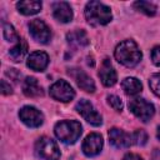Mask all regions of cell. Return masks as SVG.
I'll return each mask as SVG.
<instances>
[{"instance_id":"obj_3","label":"cell","mask_w":160,"mask_h":160,"mask_svg":"<svg viewBox=\"0 0 160 160\" xmlns=\"http://www.w3.org/2000/svg\"><path fill=\"white\" fill-rule=\"evenodd\" d=\"M85 18L88 22L92 26L106 25L111 21L112 14L109 6L100 1H89L85 6Z\"/></svg>"},{"instance_id":"obj_24","label":"cell","mask_w":160,"mask_h":160,"mask_svg":"<svg viewBox=\"0 0 160 160\" xmlns=\"http://www.w3.org/2000/svg\"><path fill=\"white\" fill-rule=\"evenodd\" d=\"M108 102H109V105H110L114 110H116V111H121L122 108H124L122 100H121L119 96H116V95H109V96H108Z\"/></svg>"},{"instance_id":"obj_1","label":"cell","mask_w":160,"mask_h":160,"mask_svg":"<svg viewBox=\"0 0 160 160\" xmlns=\"http://www.w3.org/2000/svg\"><path fill=\"white\" fill-rule=\"evenodd\" d=\"M114 56L121 65L126 68H134L140 62L142 58V52L134 40L128 39L118 44L114 51Z\"/></svg>"},{"instance_id":"obj_26","label":"cell","mask_w":160,"mask_h":160,"mask_svg":"<svg viewBox=\"0 0 160 160\" xmlns=\"http://www.w3.org/2000/svg\"><path fill=\"white\" fill-rule=\"evenodd\" d=\"M151 61L154 65L160 66V45L154 46L151 50Z\"/></svg>"},{"instance_id":"obj_12","label":"cell","mask_w":160,"mask_h":160,"mask_svg":"<svg viewBox=\"0 0 160 160\" xmlns=\"http://www.w3.org/2000/svg\"><path fill=\"white\" fill-rule=\"evenodd\" d=\"M69 74L75 79L78 86L86 92H94L95 91V82L94 80L81 69H71L69 70Z\"/></svg>"},{"instance_id":"obj_17","label":"cell","mask_w":160,"mask_h":160,"mask_svg":"<svg viewBox=\"0 0 160 160\" xmlns=\"http://www.w3.org/2000/svg\"><path fill=\"white\" fill-rule=\"evenodd\" d=\"M41 1H36V0H24V1H19L16 4V9L19 12H21L22 15H35L41 10Z\"/></svg>"},{"instance_id":"obj_11","label":"cell","mask_w":160,"mask_h":160,"mask_svg":"<svg viewBox=\"0 0 160 160\" xmlns=\"http://www.w3.org/2000/svg\"><path fill=\"white\" fill-rule=\"evenodd\" d=\"M109 141L116 149L129 148V146L134 145L132 134L125 132L124 130L118 129V128H112L109 130Z\"/></svg>"},{"instance_id":"obj_27","label":"cell","mask_w":160,"mask_h":160,"mask_svg":"<svg viewBox=\"0 0 160 160\" xmlns=\"http://www.w3.org/2000/svg\"><path fill=\"white\" fill-rule=\"evenodd\" d=\"M1 92L2 95H10L12 92V88L5 80H1Z\"/></svg>"},{"instance_id":"obj_21","label":"cell","mask_w":160,"mask_h":160,"mask_svg":"<svg viewBox=\"0 0 160 160\" xmlns=\"http://www.w3.org/2000/svg\"><path fill=\"white\" fill-rule=\"evenodd\" d=\"M134 8L148 16H154L156 14V6L150 1H136L134 2Z\"/></svg>"},{"instance_id":"obj_23","label":"cell","mask_w":160,"mask_h":160,"mask_svg":"<svg viewBox=\"0 0 160 160\" xmlns=\"http://www.w3.org/2000/svg\"><path fill=\"white\" fill-rule=\"evenodd\" d=\"M149 86L152 90V92L160 98V72H156L150 76L149 79Z\"/></svg>"},{"instance_id":"obj_8","label":"cell","mask_w":160,"mask_h":160,"mask_svg":"<svg viewBox=\"0 0 160 160\" xmlns=\"http://www.w3.org/2000/svg\"><path fill=\"white\" fill-rule=\"evenodd\" d=\"M20 120L29 128H39L44 122V115L34 106H24L19 111Z\"/></svg>"},{"instance_id":"obj_7","label":"cell","mask_w":160,"mask_h":160,"mask_svg":"<svg viewBox=\"0 0 160 160\" xmlns=\"http://www.w3.org/2000/svg\"><path fill=\"white\" fill-rule=\"evenodd\" d=\"M76 111L92 126H100L102 124V118L101 115L96 111V109L92 106V104L90 101H88L86 99H81L76 106H75Z\"/></svg>"},{"instance_id":"obj_18","label":"cell","mask_w":160,"mask_h":160,"mask_svg":"<svg viewBox=\"0 0 160 160\" xmlns=\"http://www.w3.org/2000/svg\"><path fill=\"white\" fill-rule=\"evenodd\" d=\"M121 88L126 95H138L142 90V84L136 78H125L121 81Z\"/></svg>"},{"instance_id":"obj_13","label":"cell","mask_w":160,"mask_h":160,"mask_svg":"<svg viewBox=\"0 0 160 160\" xmlns=\"http://www.w3.org/2000/svg\"><path fill=\"white\" fill-rule=\"evenodd\" d=\"M26 65L34 71H44L49 65V55L45 51H34L29 55Z\"/></svg>"},{"instance_id":"obj_9","label":"cell","mask_w":160,"mask_h":160,"mask_svg":"<svg viewBox=\"0 0 160 160\" xmlns=\"http://www.w3.org/2000/svg\"><path fill=\"white\" fill-rule=\"evenodd\" d=\"M29 32L34 40H36L38 42H41V44L49 42V40L51 38V31H50L49 26L40 19H34L29 22Z\"/></svg>"},{"instance_id":"obj_5","label":"cell","mask_w":160,"mask_h":160,"mask_svg":"<svg viewBox=\"0 0 160 160\" xmlns=\"http://www.w3.org/2000/svg\"><path fill=\"white\" fill-rule=\"evenodd\" d=\"M129 110L141 121L146 122L149 121L154 114H155V108L151 102L146 101L145 99L141 98H135L129 101Z\"/></svg>"},{"instance_id":"obj_30","label":"cell","mask_w":160,"mask_h":160,"mask_svg":"<svg viewBox=\"0 0 160 160\" xmlns=\"http://www.w3.org/2000/svg\"><path fill=\"white\" fill-rule=\"evenodd\" d=\"M151 160H160V150L159 149H154V151L151 154Z\"/></svg>"},{"instance_id":"obj_15","label":"cell","mask_w":160,"mask_h":160,"mask_svg":"<svg viewBox=\"0 0 160 160\" xmlns=\"http://www.w3.org/2000/svg\"><path fill=\"white\" fill-rule=\"evenodd\" d=\"M52 16L60 22H69L72 20L71 6L65 1H58L52 4Z\"/></svg>"},{"instance_id":"obj_19","label":"cell","mask_w":160,"mask_h":160,"mask_svg":"<svg viewBox=\"0 0 160 160\" xmlns=\"http://www.w3.org/2000/svg\"><path fill=\"white\" fill-rule=\"evenodd\" d=\"M26 51H28V44H26V41H25L24 39H21L15 46H12V48L10 49L9 55H10V58H11L12 61L19 62V61H21L22 58L25 56Z\"/></svg>"},{"instance_id":"obj_10","label":"cell","mask_w":160,"mask_h":160,"mask_svg":"<svg viewBox=\"0 0 160 160\" xmlns=\"http://www.w3.org/2000/svg\"><path fill=\"white\" fill-rule=\"evenodd\" d=\"M102 145H104L102 136L98 132H91L82 141L81 150L89 158L90 156H96L98 154H100V151L102 149Z\"/></svg>"},{"instance_id":"obj_29","label":"cell","mask_w":160,"mask_h":160,"mask_svg":"<svg viewBox=\"0 0 160 160\" xmlns=\"http://www.w3.org/2000/svg\"><path fill=\"white\" fill-rule=\"evenodd\" d=\"M122 160H142V158H141L140 155H138V154L129 152V154H126V155L122 158Z\"/></svg>"},{"instance_id":"obj_20","label":"cell","mask_w":160,"mask_h":160,"mask_svg":"<svg viewBox=\"0 0 160 160\" xmlns=\"http://www.w3.org/2000/svg\"><path fill=\"white\" fill-rule=\"evenodd\" d=\"M68 41L70 44H75L78 46H85L89 44V38L84 30H74L66 35Z\"/></svg>"},{"instance_id":"obj_31","label":"cell","mask_w":160,"mask_h":160,"mask_svg":"<svg viewBox=\"0 0 160 160\" xmlns=\"http://www.w3.org/2000/svg\"><path fill=\"white\" fill-rule=\"evenodd\" d=\"M156 136H158V139L160 140V126L158 128V131H156Z\"/></svg>"},{"instance_id":"obj_4","label":"cell","mask_w":160,"mask_h":160,"mask_svg":"<svg viewBox=\"0 0 160 160\" xmlns=\"http://www.w3.org/2000/svg\"><path fill=\"white\" fill-rule=\"evenodd\" d=\"M35 152L39 158L44 160H59L60 150L58 144L48 136H41L35 142Z\"/></svg>"},{"instance_id":"obj_2","label":"cell","mask_w":160,"mask_h":160,"mask_svg":"<svg viewBox=\"0 0 160 160\" xmlns=\"http://www.w3.org/2000/svg\"><path fill=\"white\" fill-rule=\"evenodd\" d=\"M55 136L64 144H75L82 134V126L76 120H62L54 128Z\"/></svg>"},{"instance_id":"obj_16","label":"cell","mask_w":160,"mask_h":160,"mask_svg":"<svg viewBox=\"0 0 160 160\" xmlns=\"http://www.w3.org/2000/svg\"><path fill=\"white\" fill-rule=\"evenodd\" d=\"M22 92L29 98H36V96H41L44 94L42 88L40 86L39 81L32 76H28L24 80V82H22Z\"/></svg>"},{"instance_id":"obj_14","label":"cell","mask_w":160,"mask_h":160,"mask_svg":"<svg viewBox=\"0 0 160 160\" xmlns=\"http://www.w3.org/2000/svg\"><path fill=\"white\" fill-rule=\"evenodd\" d=\"M99 78H100L104 86L109 88V86H112V85L116 84L118 75H116V71L112 68L109 59H104V61L101 64V68H100V71H99Z\"/></svg>"},{"instance_id":"obj_6","label":"cell","mask_w":160,"mask_h":160,"mask_svg":"<svg viewBox=\"0 0 160 160\" xmlns=\"http://www.w3.org/2000/svg\"><path fill=\"white\" fill-rule=\"evenodd\" d=\"M49 94L52 99L58 100V101H62V102H68L71 101L75 98V91L71 88V85L65 81V80H58L55 81L50 89H49Z\"/></svg>"},{"instance_id":"obj_25","label":"cell","mask_w":160,"mask_h":160,"mask_svg":"<svg viewBox=\"0 0 160 160\" xmlns=\"http://www.w3.org/2000/svg\"><path fill=\"white\" fill-rule=\"evenodd\" d=\"M132 138H134V144L135 145H145L148 141V135L144 130H136L135 132H132Z\"/></svg>"},{"instance_id":"obj_22","label":"cell","mask_w":160,"mask_h":160,"mask_svg":"<svg viewBox=\"0 0 160 160\" xmlns=\"http://www.w3.org/2000/svg\"><path fill=\"white\" fill-rule=\"evenodd\" d=\"M2 32H4V38H5V40L6 41H10V42H19L21 39H20V36L18 35V32H16V30L14 29V26L11 25V24H8V22H5L4 25H2Z\"/></svg>"},{"instance_id":"obj_28","label":"cell","mask_w":160,"mask_h":160,"mask_svg":"<svg viewBox=\"0 0 160 160\" xmlns=\"http://www.w3.org/2000/svg\"><path fill=\"white\" fill-rule=\"evenodd\" d=\"M6 75L8 76H10L12 80H15V81H18V79L20 78V72L16 70V69H10V71H6Z\"/></svg>"}]
</instances>
